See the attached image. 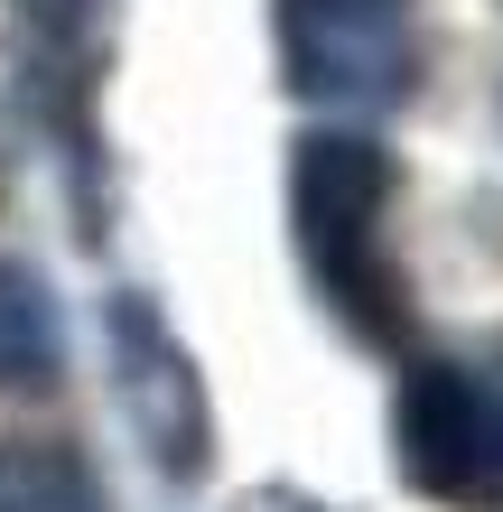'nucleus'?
<instances>
[{
	"instance_id": "nucleus-1",
	"label": "nucleus",
	"mask_w": 503,
	"mask_h": 512,
	"mask_svg": "<svg viewBox=\"0 0 503 512\" xmlns=\"http://www.w3.org/2000/svg\"><path fill=\"white\" fill-rule=\"evenodd\" d=\"M401 205V159L364 122H317L289 149V252H299L317 308H327L354 345L401 354L410 345V270L392 243Z\"/></svg>"
},
{
	"instance_id": "nucleus-2",
	"label": "nucleus",
	"mask_w": 503,
	"mask_h": 512,
	"mask_svg": "<svg viewBox=\"0 0 503 512\" xmlns=\"http://www.w3.org/2000/svg\"><path fill=\"white\" fill-rule=\"evenodd\" d=\"M10 66L19 112L66 168V205L84 233L112 215V140H103V66H112V0H10Z\"/></svg>"
},
{
	"instance_id": "nucleus-3",
	"label": "nucleus",
	"mask_w": 503,
	"mask_h": 512,
	"mask_svg": "<svg viewBox=\"0 0 503 512\" xmlns=\"http://www.w3.org/2000/svg\"><path fill=\"white\" fill-rule=\"evenodd\" d=\"M280 84L327 122H382L420 94L429 28L420 0H271Z\"/></svg>"
},
{
	"instance_id": "nucleus-4",
	"label": "nucleus",
	"mask_w": 503,
	"mask_h": 512,
	"mask_svg": "<svg viewBox=\"0 0 503 512\" xmlns=\"http://www.w3.org/2000/svg\"><path fill=\"white\" fill-rule=\"evenodd\" d=\"M392 475L438 512H503V364L410 354L392 373Z\"/></svg>"
},
{
	"instance_id": "nucleus-5",
	"label": "nucleus",
	"mask_w": 503,
	"mask_h": 512,
	"mask_svg": "<svg viewBox=\"0 0 503 512\" xmlns=\"http://www.w3.org/2000/svg\"><path fill=\"white\" fill-rule=\"evenodd\" d=\"M103 382H112V410H122V429L150 457L159 485L187 494L215 475V391L196 373V345L168 326L150 289L103 298Z\"/></svg>"
},
{
	"instance_id": "nucleus-6",
	"label": "nucleus",
	"mask_w": 503,
	"mask_h": 512,
	"mask_svg": "<svg viewBox=\"0 0 503 512\" xmlns=\"http://www.w3.org/2000/svg\"><path fill=\"white\" fill-rule=\"evenodd\" d=\"M66 382V298H56L47 261L0 243V401Z\"/></svg>"
},
{
	"instance_id": "nucleus-7",
	"label": "nucleus",
	"mask_w": 503,
	"mask_h": 512,
	"mask_svg": "<svg viewBox=\"0 0 503 512\" xmlns=\"http://www.w3.org/2000/svg\"><path fill=\"white\" fill-rule=\"evenodd\" d=\"M0 512H112L75 438H0Z\"/></svg>"
},
{
	"instance_id": "nucleus-8",
	"label": "nucleus",
	"mask_w": 503,
	"mask_h": 512,
	"mask_svg": "<svg viewBox=\"0 0 503 512\" xmlns=\"http://www.w3.org/2000/svg\"><path fill=\"white\" fill-rule=\"evenodd\" d=\"M233 512H336V503H317L308 485H252V494L233 503Z\"/></svg>"
}]
</instances>
